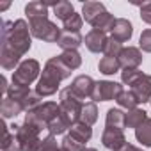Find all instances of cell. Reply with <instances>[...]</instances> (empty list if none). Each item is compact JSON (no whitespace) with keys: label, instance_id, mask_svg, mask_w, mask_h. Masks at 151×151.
<instances>
[{"label":"cell","instance_id":"obj_1","mask_svg":"<svg viewBox=\"0 0 151 151\" xmlns=\"http://www.w3.org/2000/svg\"><path fill=\"white\" fill-rule=\"evenodd\" d=\"M0 64L4 69H14L20 66V59L32 46L30 25L25 20L2 22V36H0Z\"/></svg>","mask_w":151,"mask_h":151},{"label":"cell","instance_id":"obj_2","mask_svg":"<svg viewBox=\"0 0 151 151\" xmlns=\"http://www.w3.org/2000/svg\"><path fill=\"white\" fill-rule=\"evenodd\" d=\"M71 71H73V69H69V68L59 59V55L48 59L46 64H45V68H43V75H41L39 80H37L36 93H37L41 98L53 96V94L59 91L60 82L71 77Z\"/></svg>","mask_w":151,"mask_h":151},{"label":"cell","instance_id":"obj_3","mask_svg":"<svg viewBox=\"0 0 151 151\" xmlns=\"http://www.w3.org/2000/svg\"><path fill=\"white\" fill-rule=\"evenodd\" d=\"M60 112V105H57L55 101H45L39 107H36L34 110H29L25 114V124L36 128L37 132L48 130L50 121Z\"/></svg>","mask_w":151,"mask_h":151},{"label":"cell","instance_id":"obj_4","mask_svg":"<svg viewBox=\"0 0 151 151\" xmlns=\"http://www.w3.org/2000/svg\"><path fill=\"white\" fill-rule=\"evenodd\" d=\"M59 105H60V112L68 117V121L71 124L78 123L80 121V114H82V107H84V101L75 96V93L66 87L59 93Z\"/></svg>","mask_w":151,"mask_h":151},{"label":"cell","instance_id":"obj_5","mask_svg":"<svg viewBox=\"0 0 151 151\" xmlns=\"http://www.w3.org/2000/svg\"><path fill=\"white\" fill-rule=\"evenodd\" d=\"M7 98H11V100H14L16 103H20L25 112L34 110L36 107H39V105L43 103V98H41L36 91H30V87L16 86V84H11V86H9V89H7Z\"/></svg>","mask_w":151,"mask_h":151},{"label":"cell","instance_id":"obj_6","mask_svg":"<svg viewBox=\"0 0 151 151\" xmlns=\"http://www.w3.org/2000/svg\"><path fill=\"white\" fill-rule=\"evenodd\" d=\"M39 71H41V66L36 59H25L20 62V66L13 71V82L11 84H16V86H25L29 87L37 77H39Z\"/></svg>","mask_w":151,"mask_h":151},{"label":"cell","instance_id":"obj_7","mask_svg":"<svg viewBox=\"0 0 151 151\" xmlns=\"http://www.w3.org/2000/svg\"><path fill=\"white\" fill-rule=\"evenodd\" d=\"M29 25H30V34H32L34 37H37V39L45 41V43H57V41H59V36H60V32H62V30H60L53 22H50L48 18L29 22Z\"/></svg>","mask_w":151,"mask_h":151},{"label":"cell","instance_id":"obj_8","mask_svg":"<svg viewBox=\"0 0 151 151\" xmlns=\"http://www.w3.org/2000/svg\"><path fill=\"white\" fill-rule=\"evenodd\" d=\"M14 133H16L18 144H20V151H39L41 149L43 139L39 137L41 132H37L36 128L23 123V124H18Z\"/></svg>","mask_w":151,"mask_h":151},{"label":"cell","instance_id":"obj_9","mask_svg":"<svg viewBox=\"0 0 151 151\" xmlns=\"http://www.w3.org/2000/svg\"><path fill=\"white\" fill-rule=\"evenodd\" d=\"M123 86L117 84V82H112V80H100L96 82V87H94V93H93V101L98 103V101H110V100H117V96L123 93Z\"/></svg>","mask_w":151,"mask_h":151},{"label":"cell","instance_id":"obj_10","mask_svg":"<svg viewBox=\"0 0 151 151\" xmlns=\"http://www.w3.org/2000/svg\"><path fill=\"white\" fill-rule=\"evenodd\" d=\"M94 87H96V82L89 75H78V77H75V80L69 86V89L75 93V96H78L82 101L87 100V98H93Z\"/></svg>","mask_w":151,"mask_h":151},{"label":"cell","instance_id":"obj_11","mask_svg":"<svg viewBox=\"0 0 151 151\" xmlns=\"http://www.w3.org/2000/svg\"><path fill=\"white\" fill-rule=\"evenodd\" d=\"M130 91L135 94L139 103H147L151 101V75L142 73L140 77L130 86Z\"/></svg>","mask_w":151,"mask_h":151},{"label":"cell","instance_id":"obj_12","mask_svg":"<svg viewBox=\"0 0 151 151\" xmlns=\"http://www.w3.org/2000/svg\"><path fill=\"white\" fill-rule=\"evenodd\" d=\"M126 142H128V140H126L123 130H119V128H107V126H105V130H103V133H101V144H103L107 149L116 151V149H119L121 146H124Z\"/></svg>","mask_w":151,"mask_h":151},{"label":"cell","instance_id":"obj_13","mask_svg":"<svg viewBox=\"0 0 151 151\" xmlns=\"http://www.w3.org/2000/svg\"><path fill=\"white\" fill-rule=\"evenodd\" d=\"M117 60H119V64H121L123 69H137L142 64V53L135 46H126L119 53Z\"/></svg>","mask_w":151,"mask_h":151},{"label":"cell","instance_id":"obj_14","mask_svg":"<svg viewBox=\"0 0 151 151\" xmlns=\"http://www.w3.org/2000/svg\"><path fill=\"white\" fill-rule=\"evenodd\" d=\"M107 32H101V30H96L93 29L91 32H87L86 36V46L89 52L93 53H100V52H105V46H107Z\"/></svg>","mask_w":151,"mask_h":151},{"label":"cell","instance_id":"obj_15","mask_svg":"<svg viewBox=\"0 0 151 151\" xmlns=\"http://www.w3.org/2000/svg\"><path fill=\"white\" fill-rule=\"evenodd\" d=\"M132 36H133V25H132V22L126 20V18H117L116 23H114L110 37H114L119 43H126V41L132 39Z\"/></svg>","mask_w":151,"mask_h":151},{"label":"cell","instance_id":"obj_16","mask_svg":"<svg viewBox=\"0 0 151 151\" xmlns=\"http://www.w3.org/2000/svg\"><path fill=\"white\" fill-rule=\"evenodd\" d=\"M48 4L46 2H41V0H32L25 6V14L29 18V22H34V20H45L48 18Z\"/></svg>","mask_w":151,"mask_h":151},{"label":"cell","instance_id":"obj_17","mask_svg":"<svg viewBox=\"0 0 151 151\" xmlns=\"http://www.w3.org/2000/svg\"><path fill=\"white\" fill-rule=\"evenodd\" d=\"M82 34L80 32H69V30H62L60 36H59V41L57 45L62 48V52H68V50H77L80 45H82Z\"/></svg>","mask_w":151,"mask_h":151},{"label":"cell","instance_id":"obj_18","mask_svg":"<svg viewBox=\"0 0 151 151\" xmlns=\"http://www.w3.org/2000/svg\"><path fill=\"white\" fill-rule=\"evenodd\" d=\"M105 11H107V9H105V6H103L101 2H86V4L82 6V18H84L89 25H93Z\"/></svg>","mask_w":151,"mask_h":151},{"label":"cell","instance_id":"obj_19","mask_svg":"<svg viewBox=\"0 0 151 151\" xmlns=\"http://www.w3.org/2000/svg\"><path fill=\"white\" fill-rule=\"evenodd\" d=\"M69 135H71L73 139H77L78 142L86 144V142H89V140H91V137H93V128H91V126H87L86 123L78 121V123L71 124V128H69Z\"/></svg>","mask_w":151,"mask_h":151},{"label":"cell","instance_id":"obj_20","mask_svg":"<svg viewBox=\"0 0 151 151\" xmlns=\"http://www.w3.org/2000/svg\"><path fill=\"white\" fill-rule=\"evenodd\" d=\"M105 126L107 128H119V130H124L126 128V114L119 109H110L107 112V117H105Z\"/></svg>","mask_w":151,"mask_h":151},{"label":"cell","instance_id":"obj_21","mask_svg":"<svg viewBox=\"0 0 151 151\" xmlns=\"http://www.w3.org/2000/svg\"><path fill=\"white\" fill-rule=\"evenodd\" d=\"M71 128V123L68 121V117L62 114V112H59L52 121H50V124H48V133L50 135H53V137H57V135H62L66 130H69Z\"/></svg>","mask_w":151,"mask_h":151},{"label":"cell","instance_id":"obj_22","mask_svg":"<svg viewBox=\"0 0 151 151\" xmlns=\"http://www.w3.org/2000/svg\"><path fill=\"white\" fill-rule=\"evenodd\" d=\"M23 112V107L20 105V103H16L14 100H11V98H4L2 100V103H0V114L4 116V119H11V117H16L18 114H22Z\"/></svg>","mask_w":151,"mask_h":151},{"label":"cell","instance_id":"obj_23","mask_svg":"<svg viewBox=\"0 0 151 151\" xmlns=\"http://www.w3.org/2000/svg\"><path fill=\"white\" fill-rule=\"evenodd\" d=\"M52 9H53V14L64 23L66 20H69L73 14H75V7L71 6V2L68 0H60V2H53L52 4Z\"/></svg>","mask_w":151,"mask_h":151},{"label":"cell","instance_id":"obj_24","mask_svg":"<svg viewBox=\"0 0 151 151\" xmlns=\"http://www.w3.org/2000/svg\"><path fill=\"white\" fill-rule=\"evenodd\" d=\"M80 121L86 123L87 126H93L98 121V107L94 101H87L82 107V114H80Z\"/></svg>","mask_w":151,"mask_h":151},{"label":"cell","instance_id":"obj_25","mask_svg":"<svg viewBox=\"0 0 151 151\" xmlns=\"http://www.w3.org/2000/svg\"><path fill=\"white\" fill-rule=\"evenodd\" d=\"M98 69H100V73H103V75H114V73H117V71L121 69V64H119L117 57H109V55H105V57H101V60L98 62Z\"/></svg>","mask_w":151,"mask_h":151},{"label":"cell","instance_id":"obj_26","mask_svg":"<svg viewBox=\"0 0 151 151\" xmlns=\"http://www.w3.org/2000/svg\"><path fill=\"white\" fill-rule=\"evenodd\" d=\"M135 139L146 146V147H151V117H147L137 130H135Z\"/></svg>","mask_w":151,"mask_h":151},{"label":"cell","instance_id":"obj_27","mask_svg":"<svg viewBox=\"0 0 151 151\" xmlns=\"http://www.w3.org/2000/svg\"><path fill=\"white\" fill-rule=\"evenodd\" d=\"M146 119H147V112H144V110H140V109L128 110V112H126V128L137 130Z\"/></svg>","mask_w":151,"mask_h":151},{"label":"cell","instance_id":"obj_28","mask_svg":"<svg viewBox=\"0 0 151 151\" xmlns=\"http://www.w3.org/2000/svg\"><path fill=\"white\" fill-rule=\"evenodd\" d=\"M11 126L4 124V139H2V151H20V144H18V139H16V133H11L9 130Z\"/></svg>","mask_w":151,"mask_h":151},{"label":"cell","instance_id":"obj_29","mask_svg":"<svg viewBox=\"0 0 151 151\" xmlns=\"http://www.w3.org/2000/svg\"><path fill=\"white\" fill-rule=\"evenodd\" d=\"M59 59L69 68V69H78L82 66V57L77 50H68V52H62L59 55Z\"/></svg>","mask_w":151,"mask_h":151},{"label":"cell","instance_id":"obj_30","mask_svg":"<svg viewBox=\"0 0 151 151\" xmlns=\"http://www.w3.org/2000/svg\"><path fill=\"white\" fill-rule=\"evenodd\" d=\"M116 101L119 103V107H123V109H126V110H133V109H137V105H139L135 94H133L130 89H128V91H123V93L117 96Z\"/></svg>","mask_w":151,"mask_h":151},{"label":"cell","instance_id":"obj_31","mask_svg":"<svg viewBox=\"0 0 151 151\" xmlns=\"http://www.w3.org/2000/svg\"><path fill=\"white\" fill-rule=\"evenodd\" d=\"M60 147H62L64 151H84V149H86V144L78 142L77 139H73V137L68 133V135H64V139H62V142H60Z\"/></svg>","mask_w":151,"mask_h":151},{"label":"cell","instance_id":"obj_32","mask_svg":"<svg viewBox=\"0 0 151 151\" xmlns=\"http://www.w3.org/2000/svg\"><path fill=\"white\" fill-rule=\"evenodd\" d=\"M62 25H64V27H62V30L80 32V29H82V25H84V18H82V14H77V13H75V14H73L69 20H66Z\"/></svg>","mask_w":151,"mask_h":151},{"label":"cell","instance_id":"obj_33","mask_svg":"<svg viewBox=\"0 0 151 151\" xmlns=\"http://www.w3.org/2000/svg\"><path fill=\"white\" fill-rule=\"evenodd\" d=\"M123 43H119V41H116L114 37H109V41H107V46H105V55H109V57H119V53L123 52Z\"/></svg>","mask_w":151,"mask_h":151},{"label":"cell","instance_id":"obj_34","mask_svg":"<svg viewBox=\"0 0 151 151\" xmlns=\"http://www.w3.org/2000/svg\"><path fill=\"white\" fill-rule=\"evenodd\" d=\"M140 75H142V71H139V69H123L121 71V82L124 86H132Z\"/></svg>","mask_w":151,"mask_h":151},{"label":"cell","instance_id":"obj_35","mask_svg":"<svg viewBox=\"0 0 151 151\" xmlns=\"http://www.w3.org/2000/svg\"><path fill=\"white\" fill-rule=\"evenodd\" d=\"M39 151H64L60 146H57V140H55V137L53 135H46L45 139H43V144H41V149Z\"/></svg>","mask_w":151,"mask_h":151},{"label":"cell","instance_id":"obj_36","mask_svg":"<svg viewBox=\"0 0 151 151\" xmlns=\"http://www.w3.org/2000/svg\"><path fill=\"white\" fill-rule=\"evenodd\" d=\"M139 46H140L142 52L151 53V29L142 30V34H140V37H139Z\"/></svg>","mask_w":151,"mask_h":151},{"label":"cell","instance_id":"obj_37","mask_svg":"<svg viewBox=\"0 0 151 151\" xmlns=\"http://www.w3.org/2000/svg\"><path fill=\"white\" fill-rule=\"evenodd\" d=\"M135 6L140 9V20L147 25H151V2H142V4H137Z\"/></svg>","mask_w":151,"mask_h":151},{"label":"cell","instance_id":"obj_38","mask_svg":"<svg viewBox=\"0 0 151 151\" xmlns=\"http://www.w3.org/2000/svg\"><path fill=\"white\" fill-rule=\"evenodd\" d=\"M116 151H142L140 147H137V146H133V144H130V142H126L124 146H121L119 149H116Z\"/></svg>","mask_w":151,"mask_h":151},{"label":"cell","instance_id":"obj_39","mask_svg":"<svg viewBox=\"0 0 151 151\" xmlns=\"http://www.w3.org/2000/svg\"><path fill=\"white\" fill-rule=\"evenodd\" d=\"M84 151H98V149H94V147H86Z\"/></svg>","mask_w":151,"mask_h":151},{"label":"cell","instance_id":"obj_40","mask_svg":"<svg viewBox=\"0 0 151 151\" xmlns=\"http://www.w3.org/2000/svg\"><path fill=\"white\" fill-rule=\"evenodd\" d=\"M149 103H151V101H149Z\"/></svg>","mask_w":151,"mask_h":151}]
</instances>
